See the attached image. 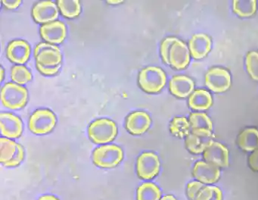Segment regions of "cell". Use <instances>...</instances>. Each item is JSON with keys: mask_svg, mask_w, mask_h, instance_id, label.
Returning <instances> with one entry per match:
<instances>
[{"mask_svg": "<svg viewBox=\"0 0 258 200\" xmlns=\"http://www.w3.org/2000/svg\"><path fill=\"white\" fill-rule=\"evenodd\" d=\"M192 173L195 178L201 183L206 184L216 183L220 177V171L218 167L203 161L196 162Z\"/></svg>", "mask_w": 258, "mask_h": 200, "instance_id": "9a60e30c", "label": "cell"}, {"mask_svg": "<svg viewBox=\"0 0 258 200\" xmlns=\"http://www.w3.org/2000/svg\"><path fill=\"white\" fill-rule=\"evenodd\" d=\"M194 87V82L186 76H174L170 81V92L179 98H185L189 95Z\"/></svg>", "mask_w": 258, "mask_h": 200, "instance_id": "ffe728a7", "label": "cell"}, {"mask_svg": "<svg viewBox=\"0 0 258 200\" xmlns=\"http://www.w3.org/2000/svg\"><path fill=\"white\" fill-rule=\"evenodd\" d=\"M31 52V45L22 39L12 41L7 48L8 59L13 63L21 65L28 62Z\"/></svg>", "mask_w": 258, "mask_h": 200, "instance_id": "2e32d148", "label": "cell"}, {"mask_svg": "<svg viewBox=\"0 0 258 200\" xmlns=\"http://www.w3.org/2000/svg\"><path fill=\"white\" fill-rule=\"evenodd\" d=\"M190 62V53L185 42L179 39L170 45L167 56V65H171L173 68L182 70L188 66Z\"/></svg>", "mask_w": 258, "mask_h": 200, "instance_id": "30bf717a", "label": "cell"}, {"mask_svg": "<svg viewBox=\"0 0 258 200\" xmlns=\"http://www.w3.org/2000/svg\"><path fill=\"white\" fill-rule=\"evenodd\" d=\"M152 124L149 114L145 112H135L128 115L126 121V130L134 135L146 133Z\"/></svg>", "mask_w": 258, "mask_h": 200, "instance_id": "e0dca14e", "label": "cell"}, {"mask_svg": "<svg viewBox=\"0 0 258 200\" xmlns=\"http://www.w3.org/2000/svg\"><path fill=\"white\" fill-rule=\"evenodd\" d=\"M37 69L44 75H55L62 63V54L59 47L49 42H41L34 49Z\"/></svg>", "mask_w": 258, "mask_h": 200, "instance_id": "6da1fadb", "label": "cell"}, {"mask_svg": "<svg viewBox=\"0 0 258 200\" xmlns=\"http://www.w3.org/2000/svg\"><path fill=\"white\" fill-rule=\"evenodd\" d=\"M196 200H223V193L217 186H204L198 194Z\"/></svg>", "mask_w": 258, "mask_h": 200, "instance_id": "f1b7e54d", "label": "cell"}, {"mask_svg": "<svg viewBox=\"0 0 258 200\" xmlns=\"http://www.w3.org/2000/svg\"><path fill=\"white\" fill-rule=\"evenodd\" d=\"M204 159L218 168H226L229 165V150L223 144L212 141L204 152Z\"/></svg>", "mask_w": 258, "mask_h": 200, "instance_id": "4fadbf2b", "label": "cell"}, {"mask_svg": "<svg viewBox=\"0 0 258 200\" xmlns=\"http://www.w3.org/2000/svg\"><path fill=\"white\" fill-rule=\"evenodd\" d=\"M32 16L39 24H49L53 22L58 17L57 3L52 1L39 2L32 9Z\"/></svg>", "mask_w": 258, "mask_h": 200, "instance_id": "7c38bea8", "label": "cell"}, {"mask_svg": "<svg viewBox=\"0 0 258 200\" xmlns=\"http://www.w3.org/2000/svg\"><path fill=\"white\" fill-rule=\"evenodd\" d=\"M11 77L15 83L19 85H24L31 81L32 79V74L26 67L18 65H15L12 68Z\"/></svg>", "mask_w": 258, "mask_h": 200, "instance_id": "83f0119b", "label": "cell"}, {"mask_svg": "<svg viewBox=\"0 0 258 200\" xmlns=\"http://www.w3.org/2000/svg\"><path fill=\"white\" fill-rule=\"evenodd\" d=\"M1 74H2V77H1V81H3L4 80V68L1 67Z\"/></svg>", "mask_w": 258, "mask_h": 200, "instance_id": "74e56055", "label": "cell"}, {"mask_svg": "<svg viewBox=\"0 0 258 200\" xmlns=\"http://www.w3.org/2000/svg\"><path fill=\"white\" fill-rule=\"evenodd\" d=\"M57 5L61 15L67 18H77L82 10L81 3L78 0H58Z\"/></svg>", "mask_w": 258, "mask_h": 200, "instance_id": "cb8c5ba5", "label": "cell"}, {"mask_svg": "<svg viewBox=\"0 0 258 200\" xmlns=\"http://www.w3.org/2000/svg\"><path fill=\"white\" fill-rule=\"evenodd\" d=\"M205 83L213 92H226L231 86V76L224 68H213L205 76Z\"/></svg>", "mask_w": 258, "mask_h": 200, "instance_id": "9c48e42d", "label": "cell"}, {"mask_svg": "<svg viewBox=\"0 0 258 200\" xmlns=\"http://www.w3.org/2000/svg\"><path fill=\"white\" fill-rule=\"evenodd\" d=\"M167 83V76L161 68L149 66L143 68L139 74V84L145 92H159Z\"/></svg>", "mask_w": 258, "mask_h": 200, "instance_id": "7a4b0ae2", "label": "cell"}, {"mask_svg": "<svg viewBox=\"0 0 258 200\" xmlns=\"http://www.w3.org/2000/svg\"><path fill=\"white\" fill-rule=\"evenodd\" d=\"M191 56L196 59H202L206 57L211 51V39L208 35L198 33L194 35L188 43Z\"/></svg>", "mask_w": 258, "mask_h": 200, "instance_id": "d6986e66", "label": "cell"}, {"mask_svg": "<svg viewBox=\"0 0 258 200\" xmlns=\"http://www.w3.org/2000/svg\"><path fill=\"white\" fill-rule=\"evenodd\" d=\"M161 191L155 183H144L137 189V200H160Z\"/></svg>", "mask_w": 258, "mask_h": 200, "instance_id": "d4e9b609", "label": "cell"}, {"mask_svg": "<svg viewBox=\"0 0 258 200\" xmlns=\"http://www.w3.org/2000/svg\"><path fill=\"white\" fill-rule=\"evenodd\" d=\"M38 200H59L57 197L52 195H45L40 197Z\"/></svg>", "mask_w": 258, "mask_h": 200, "instance_id": "e575fe53", "label": "cell"}, {"mask_svg": "<svg viewBox=\"0 0 258 200\" xmlns=\"http://www.w3.org/2000/svg\"><path fill=\"white\" fill-rule=\"evenodd\" d=\"M189 123L191 133L202 137L211 138L212 136V121L207 114L201 112L191 114Z\"/></svg>", "mask_w": 258, "mask_h": 200, "instance_id": "ac0fdd59", "label": "cell"}, {"mask_svg": "<svg viewBox=\"0 0 258 200\" xmlns=\"http://www.w3.org/2000/svg\"><path fill=\"white\" fill-rule=\"evenodd\" d=\"M56 124L55 114L47 109H38L31 115L29 128L34 134L43 135L50 133Z\"/></svg>", "mask_w": 258, "mask_h": 200, "instance_id": "52a82bcc", "label": "cell"}, {"mask_svg": "<svg viewBox=\"0 0 258 200\" xmlns=\"http://www.w3.org/2000/svg\"><path fill=\"white\" fill-rule=\"evenodd\" d=\"M123 150L114 144L102 145L93 153V163L103 168H114L123 160Z\"/></svg>", "mask_w": 258, "mask_h": 200, "instance_id": "5b68a950", "label": "cell"}, {"mask_svg": "<svg viewBox=\"0 0 258 200\" xmlns=\"http://www.w3.org/2000/svg\"><path fill=\"white\" fill-rule=\"evenodd\" d=\"M246 67L250 77L258 81V52H250L247 55Z\"/></svg>", "mask_w": 258, "mask_h": 200, "instance_id": "f546056e", "label": "cell"}, {"mask_svg": "<svg viewBox=\"0 0 258 200\" xmlns=\"http://www.w3.org/2000/svg\"><path fill=\"white\" fill-rule=\"evenodd\" d=\"M212 141L211 138L202 137L191 133L186 136L185 145L190 153L201 154L205 151L207 147Z\"/></svg>", "mask_w": 258, "mask_h": 200, "instance_id": "603a6c76", "label": "cell"}, {"mask_svg": "<svg viewBox=\"0 0 258 200\" xmlns=\"http://www.w3.org/2000/svg\"><path fill=\"white\" fill-rule=\"evenodd\" d=\"M160 200H176V198L174 196L171 195H166V196L163 197Z\"/></svg>", "mask_w": 258, "mask_h": 200, "instance_id": "d590c367", "label": "cell"}, {"mask_svg": "<svg viewBox=\"0 0 258 200\" xmlns=\"http://www.w3.org/2000/svg\"><path fill=\"white\" fill-rule=\"evenodd\" d=\"M238 145L241 149L252 152L258 148V130L256 128H247L243 130L238 137Z\"/></svg>", "mask_w": 258, "mask_h": 200, "instance_id": "7402d4cb", "label": "cell"}, {"mask_svg": "<svg viewBox=\"0 0 258 200\" xmlns=\"http://www.w3.org/2000/svg\"><path fill=\"white\" fill-rule=\"evenodd\" d=\"M203 183L199 181H192L188 183L187 186V195L190 200H196L198 194L199 193L202 188L204 187Z\"/></svg>", "mask_w": 258, "mask_h": 200, "instance_id": "4dcf8cb0", "label": "cell"}, {"mask_svg": "<svg viewBox=\"0 0 258 200\" xmlns=\"http://www.w3.org/2000/svg\"><path fill=\"white\" fill-rule=\"evenodd\" d=\"M42 38L49 43L60 44L67 36V27L62 21H55L40 27Z\"/></svg>", "mask_w": 258, "mask_h": 200, "instance_id": "5bb4252c", "label": "cell"}, {"mask_svg": "<svg viewBox=\"0 0 258 200\" xmlns=\"http://www.w3.org/2000/svg\"><path fill=\"white\" fill-rule=\"evenodd\" d=\"M4 6L9 9H17L20 6L22 1L21 0H16V1H12V0H4L3 1Z\"/></svg>", "mask_w": 258, "mask_h": 200, "instance_id": "836d02e7", "label": "cell"}, {"mask_svg": "<svg viewBox=\"0 0 258 200\" xmlns=\"http://www.w3.org/2000/svg\"><path fill=\"white\" fill-rule=\"evenodd\" d=\"M160 168L159 158L152 152L143 153L137 159V174L143 180H151L156 177L159 173Z\"/></svg>", "mask_w": 258, "mask_h": 200, "instance_id": "ba28073f", "label": "cell"}, {"mask_svg": "<svg viewBox=\"0 0 258 200\" xmlns=\"http://www.w3.org/2000/svg\"><path fill=\"white\" fill-rule=\"evenodd\" d=\"M177 38L176 37H167L164 39L161 42V56L162 58V60L164 61V63L167 64V56H168L169 49H170V45L176 40Z\"/></svg>", "mask_w": 258, "mask_h": 200, "instance_id": "1f68e13d", "label": "cell"}, {"mask_svg": "<svg viewBox=\"0 0 258 200\" xmlns=\"http://www.w3.org/2000/svg\"><path fill=\"white\" fill-rule=\"evenodd\" d=\"M25 158V150L20 144L9 138L0 139V162L7 167L20 165Z\"/></svg>", "mask_w": 258, "mask_h": 200, "instance_id": "8992f818", "label": "cell"}, {"mask_svg": "<svg viewBox=\"0 0 258 200\" xmlns=\"http://www.w3.org/2000/svg\"><path fill=\"white\" fill-rule=\"evenodd\" d=\"M212 103L211 93L205 89H197L195 91L188 99L190 108L194 110H207L212 106Z\"/></svg>", "mask_w": 258, "mask_h": 200, "instance_id": "44dd1931", "label": "cell"}, {"mask_svg": "<svg viewBox=\"0 0 258 200\" xmlns=\"http://www.w3.org/2000/svg\"><path fill=\"white\" fill-rule=\"evenodd\" d=\"M170 130L173 136L183 138L190 132V123L185 118H175L170 124Z\"/></svg>", "mask_w": 258, "mask_h": 200, "instance_id": "4316f807", "label": "cell"}, {"mask_svg": "<svg viewBox=\"0 0 258 200\" xmlns=\"http://www.w3.org/2000/svg\"><path fill=\"white\" fill-rule=\"evenodd\" d=\"M89 136L96 144H105L114 140L117 134L115 123L108 118L93 121L88 129Z\"/></svg>", "mask_w": 258, "mask_h": 200, "instance_id": "277c9868", "label": "cell"}, {"mask_svg": "<svg viewBox=\"0 0 258 200\" xmlns=\"http://www.w3.org/2000/svg\"><path fill=\"white\" fill-rule=\"evenodd\" d=\"M232 6L234 12L241 18L252 16L256 11V1L255 0L233 1Z\"/></svg>", "mask_w": 258, "mask_h": 200, "instance_id": "484cf974", "label": "cell"}, {"mask_svg": "<svg viewBox=\"0 0 258 200\" xmlns=\"http://www.w3.org/2000/svg\"><path fill=\"white\" fill-rule=\"evenodd\" d=\"M122 3V1H108L109 4H118V3Z\"/></svg>", "mask_w": 258, "mask_h": 200, "instance_id": "8d00e7d4", "label": "cell"}, {"mask_svg": "<svg viewBox=\"0 0 258 200\" xmlns=\"http://www.w3.org/2000/svg\"><path fill=\"white\" fill-rule=\"evenodd\" d=\"M1 134L9 139H17L23 132V123L19 117L9 112L0 114Z\"/></svg>", "mask_w": 258, "mask_h": 200, "instance_id": "8fae6325", "label": "cell"}, {"mask_svg": "<svg viewBox=\"0 0 258 200\" xmlns=\"http://www.w3.org/2000/svg\"><path fill=\"white\" fill-rule=\"evenodd\" d=\"M28 99V89L16 83H6L1 90V101L7 109L17 110L25 107Z\"/></svg>", "mask_w": 258, "mask_h": 200, "instance_id": "3957f363", "label": "cell"}, {"mask_svg": "<svg viewBox=\"0 0 258 200\" xmlns=\"http://www.w3.org/2000/svg\"><path fill=\"white\" fill-rule=\"evenodd\" d=\"M249 165L255 171H258V149L255 150L248 159Z\"/></svg>", "mask_w": 258, "mask_h": 200, "instance_id": "d6a6232c", "label": "cell"}]
</instances>
